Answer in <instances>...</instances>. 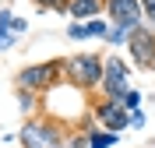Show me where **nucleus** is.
<instances>
[{
	"label": "nucleus",
	"mask_w": 155,
	"mask_h": 148,
	"mask_svg": "<svg viewBox=\"0 0 155 148\" xmlns=\"http://www.w3.org/2000/svg\"><path fill=\"white\" fill-rule=\"evenodd\" d=\"M67 138H71L67 123L57 120V117H49V113L28 117L21 123V130H18L21 148H67Z\"/></svg>",
	"instance_id": "obj_1"
},
{
	"label": "nucleus",
	"mask_w": 155,
	"mask_h": 148,
	"mask_svg": "<svg viewBox=\"0 0 155 148\" xmlns=\"http://www.w3.org/2000/svg\"><path fill=\"white\" fill-rule=\"evenodd\" d=\"M67 85L81 92H99L102 88V74H106V57L95 53V49H81V53H71L67 60Z\"/></svg>",
	"instance_id": "obj_2"
},
{
	"label": "nucleus",
	"mask_w": 155,
	"mask_h": 148,
	"mask_svg": "<svg viewBox=\"0 0 155 148\" xmlns=\"http://www.w3.org/2000/svg\"><path fill=\"white\" fill-rule=\"evenodd\" d=\"M67 81V64L64 60H42V64H28L14 74V88H28V92H39L46 95L49 88H57Z\"/></svg>",
	"instance_id": "obj_3"
},
{
	"label": "nucleus",
	"mask_w": 155,
	"mask_h": 148,
	"mask_svg": "<svg viewBox=\"0 0 155 148\" xmlns=\"http://www.w3.org/2000/svg\"><path fill=\"white\" fill-rule=\"evenodd\" d=\"M130 74H134V64L130 60H124L120 53H106V74H102L99 95L102 99H124L127 92L134 88L130 85Z\"/></svg>",
	"instance_id": "obj_4"
},
{
	"label": "nucleus",
	"mask_w": 155,
	"mask_h": 148,
	"mask_svg": "<svg viewBox=\"0 0 155 148\" xmlns=\"http://www.w3.org/2000/svg\"><path fill=\"white\" fill-rule=\"evenodd\" d=\"M127 60L137 71H155V28L152 25H137L127 39Z\"/></svg>",
	"instance_id": "obj_5"
},
{
	"label": "nucleus",
	"mask_w": 155,
	"mask_h": 148,
	"mask_svg": "<svg viewBox=\"0 0 155 148\" xmlns=\"http://www.w3.org/2000/svg\"><path fill=\"white\" fill-rule=\"evenodd\" d=\"M92 117L106 130H116V134L130 130V109L124 106V99H99V102H92Z\"/></svg>",
	"instance_id": "obj_6"
},
{
	"label": "nucleus",
	"mask_w": 155,
	"mask_h": 148,
	"mask_svg": "<svg viewBox=\"0 0 155 148\" xmlns=\"http://www.w3.org/2000/svg\"><path fill=\"white\" fill-rule=\"evenodd\" d=\"M106 18L120 28L134 32L137 25H145V7L141 0H106Z\"/></svg>",
	"instance_id": "obj_7"
},
{
	"label": "nucleus",
	"mask_w": 155,
	"mask_h": 148,
	"mask_svg": "<svg viewBox=\"0 0 155 148\" xmlns=\"http://www.w3.org/2000/svg\"><path fill=\"white\" fill-rule=\"evenodd\" d=\"M113 21L102 14V18H88V21H67V39L74 42H88V39H95V42H106V32Z\"/></svg>",
	"instance_id": "obj_8"
},
{
	"label": "nucleus",
	"mask_w": 155,
	"mask_h": 148,
	"mask_svg": "<svg viewBox=\"0 0 155 148\" xmlns=\"http://www.w3.org/2000/svg\"><path fill=\"white\" fill-rule=\"evenodd\" d=\"M102 14H106V0H71L67 4L71 21H88V18H102Z\"/></svg>",
	"instance_id": "obj_9"
},
{
	"label": "nucleus",
	"mask_w": 155,
	"mask_h": 148,
	"mask_svg": "<svg viewBox=\"0 0 155 148\" xmlns=\"http://www.w3.org/2000/svg\"><path fill=\"white\" fill-rule=\"evenodd\" d=\"M11 21H14V11L0 7V53H7V49L18 46V32L11 28Z\"/></svg>",
	"instance_id": "obj_10"
},
{
	"label": "nucleus",
	"mask_w": 155,
	"mask_h": 148,
	"mask_svg": "<svg viewBox=\"0 0 155 148\" xmlns=\"http://www.w3.org/2000/svg\"><path fill=\"white\" fill-rule=\"evenodd\" d=\"M88 130V148H113L116 141H120V134H116V130H95V127H85Z\"/></svg>",
	"instance_id": "obj_11"
},
{
	"label": "nucleus",
	"mask_w": 155,
	"mask_h": 148,
	"mask_svg": "<svg viewBox=\"0 0 155 148\" xmlns=\"http://www.w3.org/2000/svg\"><path fill=\"white\" fill-rule=\"evenodd\" d=\"M42 106V95L39 92H28V88H18V109L25 113V120L35 117V109Z\"/></svg>",
	"instance_id": "obj_12"
},
{
	"label": "nucleus",
	"mask_w": 155,
	"mask_h": 148,
	"mask_svg": "<svg viewBox=\"0 0 155 148\" xmlns=\"http://www.w3.org/2000/svg\"><path fill=\"white\" fill-rule=\"evenodd\" d=\"M127 39H130V32H127V28H120V25H109V32H106V46H109V49L127 46Z\"/></svg>",
	"instance_id": "obj_13"
},
{
	"label": "nucleus",
	"mask_w": 155,
	"mask_h": 148,
	"mask_svg": "<svg viewBox=\"0 0 155 148\" xmlns=\"http://www.w3.org/2000/svg\"><path fill=\"white\" fill-rule=\"evenodd\" d=\"M39 11H53V14H67V4L71 0H32Z\"/></svg>",
	"instance_id": "obj_14"
},
{
	"label": "nucleus",
	"mask_w": 155,
	"mask_h": 148,
	"mask_svg": "<svg viewBox=\"0 0 155 148\" xmlns=\"http://www.w3.org/2000/svg\"><path fill=\"white\" fill-rule=\"evenodd\" d=\"M141 102H145V95H141L137 88H130V92L124 95V106L130 109V113H137V109H141Z\"/></svg>",
	"instance_id": "obj_15"
},
{
	"label": "nucleus",
	"mask_w": 155,
	"mask_h": 148,
	"mask_svg": "<svg viewBox=\"0 0 155 148\" xmlns=\"http://www.w3.org/2000/svg\"><path fill=\"white\" fill-rule=\"evenodd\" d=\"M67 148H88V130H71V138H67Z\"/></svg>",
	"instance_id": "obj_16"
},
{
	"label": "nucleus",
	"mask_w": 155,
	"mask_h": 148,
	"mask_svg": "<svg viewBox=\"0 0 155 148\" xmlns=\"http://www.w3.org/2000/svg\"><path fill=\"white\" fill-rule=\"evenodd\" d=\"M141 7H145V25L155 28V0H141Z\"/></svg>",
	"instance_id": "obj_17"
},
{
	"label": "nucleus",
	"mask_w": 155,
	"mask_h": 148,
	"mask_svg": "<svg viewBox=\"0 0 155 148\" xmlns=\"http://www.w3.org/2000/svg\"><path fill=\"white\" fill-rule=\"evenodd\" d=\"M148 123V117H145V109H137V113H130V130H141Z\"/></svg>",
	"instance_id": "obj_18"
},
{
	"label": "nucleus",
	"mask_w": 155,
	"mask_h": 148,
	"mask_svg": "<svg viewBox=\"0 0 155 148\" xmlns=\"http://www.w3.org/2000/svg\"><path fill=\"white\" fill-rule=\"evenodd\" d=\"M11 28L18 32V35H25V32H28V18H18V14H14V21H11Z\"/></svg>",
	"instance_id": "obj_19"
}]
</instances>
